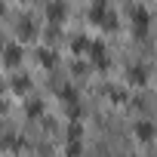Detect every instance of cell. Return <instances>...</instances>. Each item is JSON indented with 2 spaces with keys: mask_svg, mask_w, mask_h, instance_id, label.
I'll return each instance as SVG.
<instances>
[{
  "mask_svg": "<svg viewBox=\"0 0 157 157\" xmlns=\"http://www.w3.org/2000/svg\"><path fill=\"white\" fill-rule=\"evenodd\" d=\"M3 59H6V65H10V68H16V65H22L25 52H22L16 43H10V46H6V52H3Z\"/></svg>",
  "mask_w": 157,
  "mask_h": 157,
  "instance_id": "cell-2",
  "label": "cell"
},
{
  "mask_svg": "<svg viewBox=\"0 0 157 157\" xmlns=\"http://www.w3.org/2000/svg\"><path fill=\"white\" fill-rule=\"evenodd\" d=\"M19 34L25 37V34H34V28H31V22H19Z\"/></svg>",
  "mask_w": 157,
  "mask_h": 157,
  "instance_id": "cell-4",
  "label": "cell"
},
{
  "mask_svg": "<svg viewBox=\"0 0 157 157\" xmlns=\"http://www.w3.org/2000/svg\"><path fill=\"white\" fill-rule=\"evenodd\" d=\"M28 83H31L28 77H16V86H19V93H25V90H28Z\"/></svg>",
  "mask_w": 157,
  "mask_h": 157,
  "instance_id": "cell-5",
  "label": "cell"
},
{
  "mask_svg": "<svg viewBox=\"0 0 157 157\" xmlns=\"http://www.w3.org/2000/svg\"><path fill=\"white\" fill-rule=\"evenodd\" d=\"M136 136H139V142H151V139L157 136V129H154V123L139 120V123H136Z\"/></svg>",
  "mask_w": 157,
  "mask_h": 157,
  "instance_id": "cell-1",
  "label": "cell"
},
{
  "mask_svg": "<svg viewBox=\"0 0 157 157\" xmlns=\"http://www.w3.org/2000/svg\"><path fill=\"white\" fill-rule=\"evenodd\" d=\"M129 80H132V83H142V80H145V71H142V68H129Z\"/></svg>",
  "mask_w": 157,
  "mask_h": 157,
  "instance_id": "cell-3",
  "label": "cell"
}]
</instances>
